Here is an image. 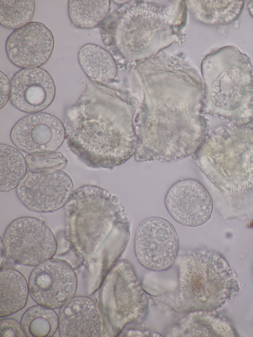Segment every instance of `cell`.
<instances>
[{
  "label": "cell",
  "mask_w": 253,
  "mask_h": 337,
  "mask_svg": "<svg viewBox=\"0 0 253 337\" xmlns=\"http://www.w3.org/2000/svg\"><path fill=\"white\" fill-rule=\"evenodd\" d=\"M64 126L69 148L89 167L112 169L135 153L133 115L92 84H85L78 102L67 110Z\"/></svg>",
  "instance_id": "1"
},
{
  "label": "cell",
  "mask_w": 253,
  "mask_h": 337,
  "mask_svg": "<svg viewBox=\"0 0 253 337\" xmlns=\"http://www.w3.org/2000/svg\"><path fill=\"white\" fill-rule=\"evenodd\" d=\"M65 216L73 250L92 264L111 252L116 233L128 227L125 208L118 198L94 185L74 190L65 206Z\"/></svg>",
  "instance_id": "2"
},
{
  "label": "cell",
  "mask_w": 253,
  "mask_h": 337,
  "mask_svg": "<svg viewBox=\"0 0 253 337\" xmlns=\"http://www.w3.org/2000/svg\"><path fill=\"white\" fill-rule=\"evenodd\" d=\"M205 84L202 112L236 125L253 121V67L233 45L216 50L202 63Z\"/></svg>",
  "instance_id": "3"
},
{
  "label": "cell",
  "mask_w": 253,
  "mask_h": 337,
  "mask_svg": "<svg viewBox=\"0 0 253 337\" xmlns=\"http://www.w3.org/2000/svg\"><path fill=\"white\" fill-rule=\"evenodd\" d=\"M192 157L212 184L234 194L253 188V125L220 126L207 135Z\"/></svg>",
  "instance_id": "4"
},
{
  "label": "cell",
  "mask_w": 253,
  "mask_h": 337,
  "mask_svg": "<svg viewBox=\"0 0 253 337\" xmlns=\"http://www.w3.org/2000/svg\"><path fill=\"white\" fill-rule=\"evenodd\" d=\"M179 287L185 305L198 311H215L240 291L236 274L227 260L218 253L205 250L183 257Z\"/></svg>",
  "instance_id": "5"
},
{
  "label": "cell",
  "mask_w": 253,
  "mask_h": 337,
  "mask_svg": "<svg viewBox=\"0 0 253 337\" xmlns=\"http://www.w3.org/2000/svg\"><path fill=\"white\" fill-rule=\"evenodd\" d=\"M1 239L7 255L16 263L28 266H37L51 258L57 248L55 236L49 227L31 216L12 221Z\"/></svg>",
  "instance_id": "6"
},
{
  "label": "cell",
  "mask_w": 253,
  "mask_h": 337,
  "mask_svg": "<svg viewBox=\"0 0 253 337\" xmlns=\"http://www.w3.org/2000/svg\"><path fill=\"white\" fill-rule=\"evenodd\" d=\"M178 236L173 225L160 217H151L139 225L135 236L134 251L139 262L153 271L168 269L178 252Z\"/></svg>",
  "instance_id": "7"
},
{
  "label": "cell",
  "mask_w": 253,
  "mask_h": 337,
  "mask_svg": "<svg viewBox=\"0 0 253 337\" xmlns=\"http://www.w3.org/2000/svg\"><path fill=\"white\" fill-rule=\"evenodd\" d=\"M74 191L71 178L57 169L30 171L16 188V195L29 210L50 212L65 206Z\"/></svg>",
  "instance_id": "8"
},
{
  "label": "cell",
  "mask_w": 253,
  "mask_h": 337,
  "mask_svg": "<svg viewBox=\"0 0 253 337\" xmlns=\"http://www.w3.org/2000/svg\"><path fill=\"white\" fill-rule=\"evenodd\" d=\"M77 285V276L72 267L64 260L52 258L34 268L28 282L33 300L52 309L62 307L73 298Z\"/></svg>",
  "instance_id": "9"
},
{
  "label": "cell",
  "mask_w": 253,
  "mask_h": 337,
  "mask_svg": "<svg viewBox=\"0 0 253 337\" xmlns=\"http://www.w3.org/2000/svg\"><path fill=\"white\" fill-rule=\"evenodd\" d=\"M128 271L125 275L124 271L114 270L102 291L105 311L111 322L117 325L121 326L135 318L146 304L145 295L137 279L131 269Z\"/></svg>",
  "instance_id": "10"
},
{
  "label": "cell",
  "mask_w": 253,
  "mask_h": 337,
  "mask_svg": "<svg viewBox=\"0 0 253 337\" xmlns=\"http://www.w3.org/2000/svg\"><path fill=\"white\" fill-rule=\"evenodd\" d=\"M10 138L19 149L28 154L54 152L62 144L65 130L62 122L48 113L27 116L13 126Z\"/></svg>",
  "instance_id": "11"
},
{
  "label": "cell",
  "mask_w": 253,
  "mask_h": 337,
  "mask_svg": "<svg viewBox=\"0 0 253 337\" xmlns=\"http://www.w3.org/2000/svg\"><path fill=\"white\" fill-rule=\"evenodd\" d=\"M54 45L51 31L41 22H31L13 31L6 40L5 51L16 66L38 68L49 59Z\"/></svg>",
  "instance_id": "12"
},
{
  "label": "cell",
  "mask_w": 253,
  "mask_h": 337,
  "mask_svg": "<svg viewBox=\"0 0 253 337\" xmlns=\"http://www.w3.org/2000/svg\"><path fill=\"white\" fill-rule=\"evenodd\" d=\"M165 204L174 220L190 227L200 226L207 222L213 207L207 189L193 179H184L173 184L166 194Z\"/></svg>",
  "instance_id": "13"
},
{
  "label": "cell",
  "mask_w": 253,
  "mask_h": 337,
  "mask_svg": "<svg viewBox=\"0 0 253 337\" xmlns=\"http://www.w3.org/2000/svg\"><path fill=\"white\" fill-rule=\"evenodd\" d=\"M10 101L28 113L41 112L52 102L55 85L50 75L41 68H25L16 73L11 81Z\"/></svg>",
  "instance_id": "14"
},
{
  "label": "cell",
  "mask_w": 253,
  "mask_h": 337,
  "mask_svg": "<svg viewBox=\"0 0 253 337\" xmlns=\"http://www.w3.org/2000/svg\"><path fill=\"white\" fill-rule=\"evenodd\" d=\"M58 330L61 337H100L102 325L96 304L88 297H73L61 307Z\"/></svg>",
  "instance_id": "15"
},
{
  "label": "cell",
  "mask_w": 253,
  "mask_h": 337,
  "mask_svg": "<svg viewBox=\"0 0 253 337\" xmlns=\"http://www.w3.org/2000/svg\"><path fill=\"white\" fill-rule=\"evenodd\" d=\"M0 316L4 317L25 307L29 287L24 276L11 268L0 269Z\"/></svg>",
  "instance_id": "16"
},
{
  "label": "cell",
  "mask_w": 253,
  "mask_h": 337,
  "mask_svg": "<svg viewBox=\"0 0 253 337\" xmlns=\"http://www.w3.org/2000/svg\"><path fill=\"white\" fill-rule=\"evenodd\" d=\"M79 64L86 76L93 82L105 83L116 77L117 67L109 52L93 43L83 45L78 54Z\"/></svg>",
  "instance_id": "17"
},
{
  "label": "cell",
  "mask_w": 253,
  "mask_h": 337,
  "mask_svg": "<svg viewBox=\"0 0 253 337\" xmlns=\"http://www.w3.org/2000/svg\"><path fill=\"white\" fill-rule=\"evenodd\" d=\"M26 158L17 148L0 145V190L6 192L19 185L27 174Z\"/></svg>",
  "instance_id": "18"
},
{
  "label": "cell",
  "mask_w": 253,
  "mask_h": 337,
  "mask_svg": "<svg viewBox=\"0 0 253 337\" xmlns=\"http://www.w3.org/2000/svg\"><path fill=\"white\" fill-rule=\"evenodd\" d=\"M108 0H70L68 13L72 24L82 29L98 26L106 17L110 8Z\"/></svg>",
  "instance_id": "19"
},
{
  "label": "cell",
  "mask_w": 253,
  "mask_h": 337,
  "mask_svg": "<svg viewBox=\"0 0 253 337\" xmlns=\"http://www.w3.org/2000/svg\"><path fill=\"white\" fill-rule=\"evenodd\" d=\"M20 324L26 337H51L58 329L59 317L53 309L38 304L26 310Z\"/></svg>",
  "instance_id": "20"
},
{
  "label": "cell",
  "mask_w": 253,
  "mask_h": 337,
  "mask_svg": "<svg viewBox=\"0 0 253 337\" xmlns=\"http://www.w3.org/2000/svg\"><path fill=\"white\" fill-rule=\"evenodd\" d=\"M199 19L206 24L223 25L235 21L241 13L244 0L197 1Z\"/></svg>",
  "instance_id": "21"
},
{
  "label": "cell",
  "mask_w": 253,
  "mask_h": 337,
  "mask_svg": "<svg viewBox=\"0 0 253 337\" xmlns=\"http://www.w3.org/2000/svg\"><path fill=\"white\" fill-rule=\"evenodd\" d=\"M35 9L33 0H0V23L9 29H16L30 22Z\"/></svg>",
  "instance_id": "22"
},
{
  "label": "cell",
  "mask_w": 253,
  "mask_h": 337,
  "mask_svg": "<svg viewBox=\"0 0 253 337\" xmlns=\"http://www.w3.org/2000/svg\"><path fill=\"white\" fill-rule=\"evenodd\" d=\"M208 311L197 314L194 321V336L236 337L233 327L226 318Z\"/></svg>",
  "instance_id": "23"
},
{
  "label": "cell",
  "mask_w": 253,
  "mask_h": 337,
  "mask_svg": "<svg viewBox=\"0 0 253 337\" xmlns=\"http://www.w3.org/2000/svg\"><path fill=\"white\" fill-rule=\"evenodd\" d=\"M25 158L28 168L31 171L60 170L67 163V160L62 154L55 151L28 154Z\"/></svg>",
  "instance_id": "24"
},
{
  "label": "cell",
  "mask_w": 253,
  "mask_h": 337,
  "mask_svg": "<svg viewBox=\"0 0 253 337\" xmlns=\"http://www.w3.org/2000/svg\"><path fill=\"white\" fill-rule=\"evenodd\" d=\"M0 336L1 337H26L21 324L16 320L9 318L0 320Z\"/></svg>",
  "instance_id": "25"
},
{
  "label": "cell",
  "mask_w": 253,
  "mask_h": 337,
  "mask_svg": "<svg viewBox=\"0 0 253 337\" xmlns=\"http://www.w3.org/2000/svg\"><path fill=\"white\" fill-rule=\"evenodd\" d=\"M0 108L7 102L10 97L11 84L7 76L2 71L0 73Z\"/></svg>",
  "instance_id": "26"
},
{
  "label": "cell",
  "mask_w": 253,
  "mask_h": 337,
  "mask_svg": "<svg viewBox=\"0 0 253 337\" xmlns=\"http://www.w3.org/2000/svg\"><path fill=\"white\" fill-rule=\"evenodd\" d=\"M7 254L5 247L4 246L2 240L1 238L0 243V267L2 268V264L4 263L5 257Z\"/></svg>",
  "instance_id": "27"
},
{
  "label": "cell",
  "mask_w": 253,
  "mask_h": 337,
  "mask_svg": "<svg viewBox=\"0 0 253 337\" xmlns=\"http://www.w3.org/2000/svg\"><path fill=\"white\" fill-rule=\"evenodd\" d=\"M247 7L250 15L253 17V0L248 1Z\"/></svg>",
  "instance_id": "28"
}]
</instances>
